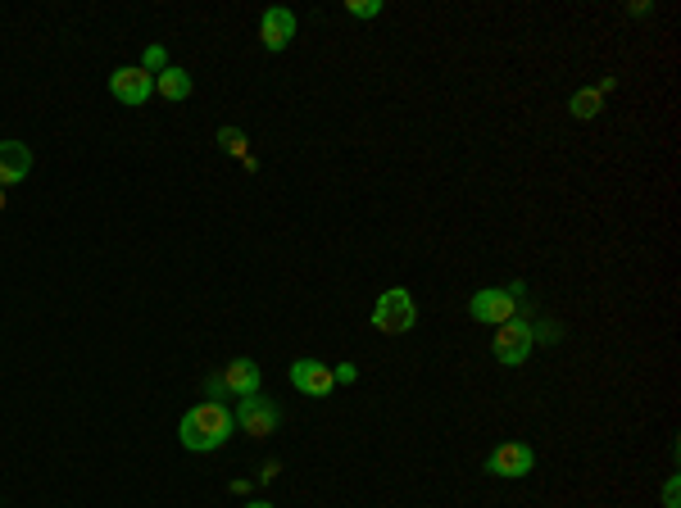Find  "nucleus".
<instances>
[{"instance_id": "2eb2a0df", "label": "nucleus", "mask_w": 681, "mask_h": 508, "mask_svg": "<svg viewBox=\"0 0 681 508\" xmlns=\"http://www.w3.org/2000/svg\"><path fill=\"white\" fill-rule=\"evenodd\" d=\"M141 69H146L150 78H159V73L168 69V50H164V46H146V55H141Z\"/></svg>"}, {"instance_id": "20e7f679", "label": "nucleus", "mask_w": 681, "mask_h": 508, "mask_svg": "<svg viewBox=\"0 0 681 508\" xmlns=\"http://www.w3.org/2000/svg\"><path fill=\"white\" fill-rule=\"evenodd\" d=\"M532 468H536V450L527 445V440H504V445L491 450V459H486V472H491V477H504V481L527 477Z\"/></svg>"}, {"instance_id": "4468645a", "label": "nucleus", "mask_w": 681, "mask_h": 508, "mask_svg": "<svg viewBox=\"0 0 681 508\" xmlns=\"http://www.w3.org/2000/svg\"><path fill=\"white\" fill-rule=\"evenodd\" d=\"M568 105H573L577 118H595V114H600V91H577Z\"/></svg>"}, {"instance_id": "f03ea898", "label": "nucleus", "mask_w": 681, "mask_h": 508, "mask_svg": "<svg viewBox=\"0 0 681 508\" xmlns=\"http://www.w3.org/2000/svg\"><path fill=\"white\" fill-rule=\"evenodd\" d=\"M414 323H418V304H414V295H409L405 286H391V291L377 295V304H373V327L377 332L405 336Z\"/></svg>"}, {"instance_id": "6ab92c4d", "label": "nucleus", "mask_w": 681, "mask_h": 508, "mask_svg": "<svg viewBox=\"0 0 681 508\" xmlns=\"http://www.w3.org/2000/svg\"><path fill=\"white\" fill-rule=\"evenodd\" d=\"M246 508H273V504H268V499H250Z\"/></svg>"}, {"instance_id": "ddd939ff", "label": "nucleus", "mask_w": 681, "mask_h": 508, "mask_svg": "<svg viewBox=\"0 0 681 508\" xmlns=\"http://www.w3.org/2000/svg\"><path fill=\"white\" fill-rule=\"evenodd\" d=\"M218 146H223L227 155L246 159V132H241V127H218Z\"/></svg>"}, {"instance_id": "aec40b11", "label": "nucleus", "mask_w": 681, "mask_h": 508, "mask_svg": "<svg viewBox=\"0 0 681 508\" xmlns=\"http://www.w3.org/2000/svg\"><path fill=\"white\" fill-rule=\"evenodd\" d=\"M0 214H5V191H0Z\"/></svg>"}, {"instance_id": "0eeeda50", "label": "nucleus", "mask_w": 681, "mask_h": 508, "mask_svg": "<svg viewBox=\"0 0 681 508\" xmlns=\"http://www.w3.org/2000/svg\"><path fill=\"white\" fill-rule=\"evenodd\" d=\"M237 418V427L246 431V436H273L277 431V404L273 400H264V395H250V400H241V409L232 413Z\"/></svg>"}, {"instance_id": "dca6fc26", "label": "nucleus", "mask_w": 681, "mask_h": 508, "mask_svg": "<svg viewBox=\"0 0 681 508\" xmlns=\"http://www.w3.org/2000/svg\"><path fill=\"white\" fill-rule=\"evenodd\" d=\"M346 10L355 14V19H377V14H382V0H350Z\"/></svg>"}, {"instance_id": "7ed1b4c3", "label": "nucleus", "mask_w": 681, "mask_h": 508, "mask_svg": "<svg viewBox=\"0 0 681 508\" xmlns=\"http://www.w3.org/2000/svg\"><path fill=\"white\" fill-rule=\"evenodd\" d=\"M532 341H536L532 327H527L523 318H509L504 327H495V341H491L495 363H504V368H518V363H527V354H532Z\"/></svg>"}, {"instance_id": "9b49d317", "label": "nucleus", "mask_w": 681, "mask_h": 508, "mask_svg": "<svg viewBox=\"0 0 681 508\" xmlns=\"http://www.w3.org/2000/svg\"><path fill=\"white\" fill-rule=\"evenodd\" d=\"M28 173H32V150L23 141H0V191L28 182Z\"/></svg>"}, {"instance_id": "39448f33", "label": "nucleus", "mask_w": 681, "mask_h": 508, "mask_svg": "<svg viewBox=\"0 0 681 508\" xmlns=\"http://www.w3.org/2000/svg\"><path fill=\"white\" fill-rule=\"evenodd\" d=\"M473 318L486 327H504L509 318H518V295L514 291H504V286H486V291L473 295Z\"/></svg>"}, {"instance_id": "f3484780", "label": "nucleus", "mask_w": 681, "mask_h": 508, "mask_svg": "<svg viewBox=\"0 0 681 508\" xmlns=\"http://www.w3.org/2000/svg\"><path fill=\"white\" fill-rule=\"evenodd\" d=\"M332 377H336V386H350V381H355L359 372H355V363H336V368H332Z\"/></svg>"}, {"instance_id": "423d86ee", "label": "nucleus", "mask_w": 681, "mask_h": 508, "mask_svg": "<svg viewBox=\"0 0 681 508\" xmlns=\"http://www.w3.org/2000/svg\"><path fill=\"white\" fill-rule=\"evenodd\" d=\"M109 96L119 100V105H146L155 96V78H150L141 64H128V69H114L109 73Z\"/></svg>"}, {"instance_id": "a211bd4d", "label": "nucleus", "mask_w": 681, "mask_h": 508, "mask_svg": "<svg viewBox=\"0 0 681 508\" xmlns=\"http://www.w3.org/2000/svg\"><path fill=\"white\" fill-rule=\"evenodd\" d=\"M663 508H681V499H677V477H668V486H663Z\"/></svg>"}, {"instance_id": "6e6552de", "label": "nucleus", "mask_w": 681, "mask_h": 508, "mask_svg": "<svg viewBox=\"0 0 681 508\" xmlns=\"http://www.w3.org/2000/svg\"><path fill=\"white\" fill-rule=\"evenodd\" d=\"M291 386H296L300 395L323 400V395H332L336 377H332V368H327L323 359H296V363H291Z\"/></svg>"}, {"instance_id": "f8f14e48", "label": "nucleus", "mask_w": 681, "mask_h": 508, "mask_svg": "<svg viewBox=\"0 0 681 508\" xmlns=\"http://www.w3.org/2000/svg\"><path fill=\"white\" fill-rule=\"evenodd\" d=\"M155 91H159L164 100H173V105H182V100L191 96V73L178 69V64H168V69L155 78Z\"/></svg>"}, {"instance_id": "9d476101", "label": "nucleus", "mask_w": 681, "mask_h": 508, "mask_svg": "<svg viewBox=\"0 0 681 508\" xmlns=\"http://www.w3.org/2000/svg\"><path fill=\"white\" fill-rule=\"evenodd\" d=\"M218 381H223V395H232V400H250V395H259V363L255 359H232Z\"/></svg>"}, {"instance_id": "1a4fd4ad", "label": "nucleus", "mask_w": 681, "mask_h": 508, "mask_svg": "<svg viewBox=\"0 0 681 508\" xmlns=\"http://www.w3.org/2000/svg\"><path fill=\"white\" fill-rule=\"evenodd\" d=\"M296 14L287 10V5H268L264 19H259V41H264L268 50H287L291 37H296Z\"/></svg>"}, {"instance_id": "f257e3e1", "label": "nucleus", "mask_w": 681, "mask_h": 508, "mask_svg": "<svg viewBox=\"0 0 681 508\" xmlns=\"http://www.w3.org/2000/svg\"><path fill=\"white\" fill-rule=\"evenodd\" d=\"M232 431H237V418H232V409H223L218 400L196 404V409H187L178 422L182 450H191V454H209V450H218V445H227Z\"/></svg>"}]
</instances>
